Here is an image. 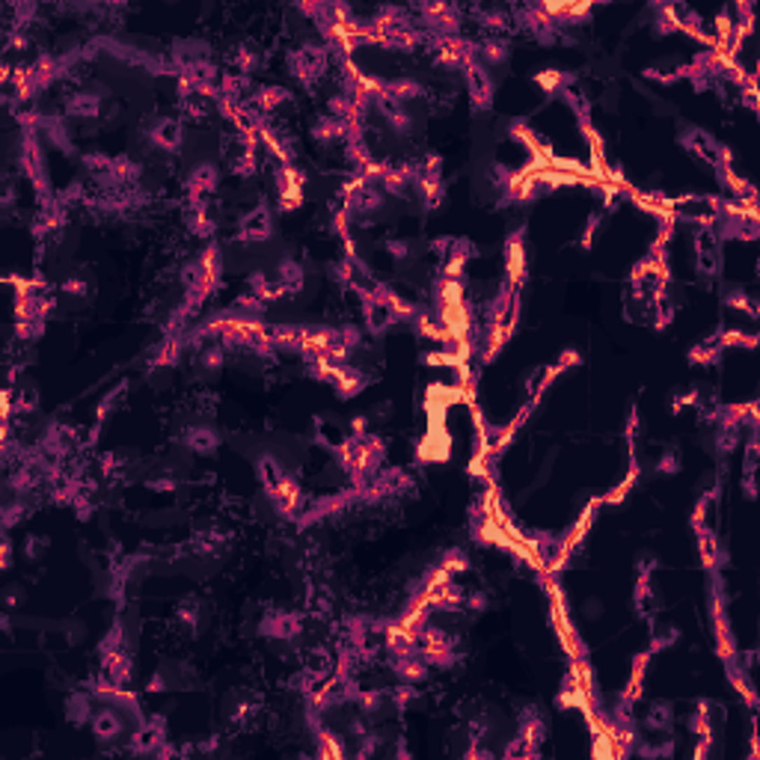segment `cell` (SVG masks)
Wrapping results in <instances>:
<instances>
[{
	"label": "cell",
	"instance_id": "obj_2",
	"mask_svg": "<svg viewBox=\"0 0 760 760\" xmlns=\"http://www.w3.org/2000/svg\"><path fill=\"white\" fill-rule=\"evenodd\" d=\"M179 140H181V128H179V122L164 119V122H160V125L155 128V143L176 148V146H179Z\"/></svg>",
	"mask_w": 760,
	"mask_h": 760
},
{
	"label": "cell",
	"instance_id": "obj_1",
	"mask_svg": "<svg viewBox=\"0 0 760 760\" xmlns=\"http://www.w3.org/2000/svg\"><path fill=\"white\" fill-rule=\"evenodd\" d=\"M268 229H270V220H268L265 211H253V214L244 217V223H241L244 238H265Z\"/></svg>",
	"mask_w": 760,
	"mask_h": 760
}]
</instances>
